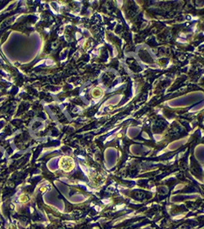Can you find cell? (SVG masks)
<instances>
[{"label":"cell","instance_id":"cell-1","mask_svg":"<svg viewBox=\"0 0 204 229\" xmlns=\"http://www.w3.org/2000/svg\"><path fill=\"white\" fill-rule=\"evenodd\" d=\"M74 167V163L73 159L69 157L63 158L60 160V167L65 171H70Z\"/></svg>","mask_w":204,"mask_h":229}]
</instances>
